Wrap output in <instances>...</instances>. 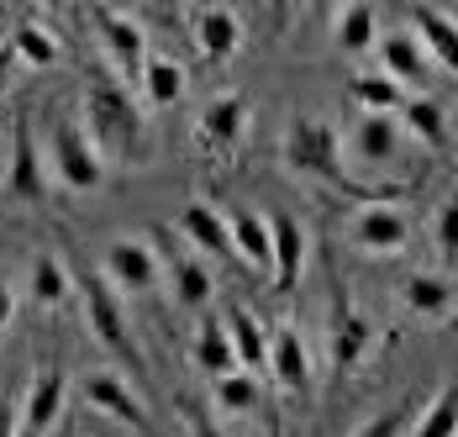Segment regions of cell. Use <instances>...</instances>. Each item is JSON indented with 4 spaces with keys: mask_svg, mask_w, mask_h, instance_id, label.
I'll use <instances>...</instances> for the list:
<instances>
[{
    "mask_svg": "<svg viewBox=\"0 0 458 437\" xmlns=\"http://www.w3.org/2000/svg\"><path fill=\"white\" fill-rule=\"evenodd\" d=\"M406 422H411V411H406V406H395V411H379L374 422H364L353 437H401V433H406Z\"/></svg>",
    "mask_w": 458,
    "mask_h": 437,
    "instance_id": "34",
    "label": "cell"
},
{
    "mask_svg": "<svg viewBox=\"0 0 458 437\" xmlns=\"http://www.w3.org/2000/svg\"><path fill=\"white\" fill-rule=\"evenodd\" d=\"M58 437H80L74 433V422H58Z\"/></svg>",
    "mask_w": 458,
    "mask_h": 437,
    "instance_id": "39",
    "label": "cell"
},
{
    "mask_svg": "<svg viewBox=\"0 0 458 437\" xmlns=\"http://www.w3.org/2000/svg\"><path fill=\"white\" fill-rule=\"evenodd\" d=\"M411 27H416V43L427 47L443 69L458 74V21L437 5H411Z\"/></svg>",
    "mask_w": 458,
    "mask_h": 437,
    "instance_id": "21",
    "label": "cell"
},
{
    "mask_svg": "<svg viewBox=\"0 0 458 437\" xmlns=\"http://www.w3.org/2000/svg\"><path fill=\"white\" fill-rule=\"evenodd\" d=\"M85 400H90L95 411H106V416H116V422H127V427H138V433H153L148 406L138 400L132 380H122V374H111V369L85 374Z\"/></svg>",
    "mask_w": 458,
    "mask_h": 437,
    "instance_id": "13",
    "label": "cell"
},
{
    "mask_svg": "<svg viewBox=\"0 0 458 437\" xmlns=\"http://www.w3.org/2000/svg\"><path fill=\"white\" fill-rule=\"evenodd\" d=\"M180 232L200 248V253H216V259H237V248H232V221L216 211V206H206V201H184L180 211Z\"/></svg>",
    "mask_w": 458,
    "mask_h": 437,
    "instance_id": "17",
    "label": "cell"
},
{
    "mask_svg": "<svg viewBox=\"0 0 458 437\" xmlns=\"http://www.w3.org/2000/svg\"><path fill=\"white\" fill-rule=\"evenodd\" d=\"M90 21H95V38L106 47V58H111V74L127 90L142 85V69H148V32H142L127 11H111V5H90Z\"/></svg>",
    "mask_w": 458,
    "mask_h": 437,
    "instance_id": "6",
    "label": "cell"
},
{
    "mask_svg": "<svg viewBox=\"0 0 458 437\" xmlns=\"http://www.w3.org/2000/svg\"><path fill=\"white\" fill-rule=\"evenodd\" d=\"M190 27H195V47L211 58V64H227L242 53V16L232 11V5H200V11H190Z\"/></svg>",
    "mask_w": 458,
    "mask_h": 437,
    "instance_id": "14",
    "label": "cell"
},
{
    "mask_svg": "<svg viewBox=\"0 0 458 437\" xmlns=\"http://www.w3.org/2000/svg\"><path fill=\"white\" fill-rule=\"evenodd\" d=\"M416 437H458V380H448V390H437V400L421 411Z\"/></svg>",
    "mask_w": 458,
    "mask_h": 437,
    "instance_id": "31",
    "label": "cell"
},
{
    "mask_svg": "<svg viewBox=\"0 0 458 437\" xmlns=\"http://www.w3.org/2000/svg\"><path fill=\"white\" fill-rule=\"evenodd\" d=\"M222 327H227L232 348H237V369H248L253 380L269 374V332H264V321L248 306H227V321Z\"/></svg>",
    "mask_w": 458,
    "mask_h": 437,
    "instance_id": "18",
    "label": "cell"
},
{
    "mask_svg": "<svg viewBox=\"0 0 458 437\" xmlns=\"http://www.w3.org/2000/svg\"><path fill=\"white\" fill-rule=\"evenodd\" d=\"M142 100L148 106H158V111H169V106H180L184 100V69L174 58H164V53H148V69H142Z\"/></svg>",
    "mask_w": 458,
    "mask_h": 437,
    "instance_id": "24",
    "label": "cell"
},
{
    "mask_svg": "<svg viewBox=\"0 0 458 437\" xmlns=\"http://www.w3.org/2000/svg\"><path fill=\"white\" fill-rule=\"evenodd\" d=\"M248 137V100L227 90V95H211L195 116V142L211 153V159H232Z\"/></svg>",
    "mask_w": 458,
    "mask_h": 437,
    "instance_id": "9",
    "label": "cell"
},
{
    "mask_svg": "<svg viewBox=\"0 0 458 437\" xmlns=\"http://www.w3.org/2000/svg\"><path fill=\"white\" fill-rule=\"evenodd\" d=\"M337 47L343 53H353V58H364L369 47L379 43V16H374V5L369 0H353V5H343L337 11Z\"/></svg>",
    "mask_w": 458,
    "mask_h": 437,
    "instance_id": "25",
    "label": "cell"
},
{
    "mask_svg": "<svg viewBox=\"0 0 458 437\" xmlns=\"http://www.w3.org/2000/svg\"><path fill=\"white\" fill-rule=\"evenodd\" d=\"M11 316H16V290H11V285L0 279V332L11 327Z\"/></svg>",
    "mask_w": 458,
    "mask_h": 437,
    "instance_id": "37",
    "label": "cell"
},
{
    "mask_svg": "<svg viewBox=\"0 0 458 437\" xmlns=\"http://www.w3.org/2000/svg\"><path fill=\"white\" fill-rule=\"evenodd\" d=\"M11 47H16V64H38V69H53L58 64V38L47 32L43 21H21L16 32H11Z\"/></svg>",
    "mask_w": 458,
    "mask_h": 437,
    "instance_id": "30",
    "label": "cell"
},
{
    "mask_svg": "<svg viewBox=\"0 0 458 437\" xmlns=\"http://www.w3.org/2000/svg\"><path fill=\"white\" fill-rule=\"evenodd\" d=\"M100 279H106L116 296H148V290H158L164 263L153 253V243H142V237H116V243H106V253H100Z\"/></svg>",
    "mask_w": 458,
    "mask_h": 437,
    "instance_id": "7",
    "label": "cell"
},
{
    "mask_svg": "<svg viewBox=\"0 0 458 437\" xmlns=\"http://www.w3.org/2000/svg\"><path fill=\"white\" fill-rule=\"evenodd\" d=\"M27 296L38 301V306H64L69 301V269L53 259V253H38L32 259V269H27Z\"/></svg>",
    "mask_w": 458,
    "mask_h": 437,
    "instance_id": "29",
    "label": "cell"
},
{
    "mask_svg": "<svg viewBox=\"0 0 458 437\" xmlns=\"http://www.w3.org/2000/svg\"><path fill=\"white\" fill-rule=\"evenodd\" d=\"M284 164L306 179L353 190L348 159H343V132L332 127L327 116H317V111H295V116H290V127H284ZM353 195H359V190H353Z\"/></svg>",
    "mask_w": 458,
    "mask_h": 437,
    "instance_id": "2",
    "label": "cell"
},
{
    "mask_svg": "<svg viewBox=\"0 0 458 437\" xmlns=\"http://www.w3.org/2000/svg\"><path fill=\"white\" fill-rule=\"evenodd\" d=\"M169 290L184 311H206L211 296H216V274L206 259H174L169 263Z\"/></svg>",
    "mask_w": 458,
    "mask_h": 437,
    "instance_id": "23",
    "label": "cell"
},
{
    "mask_svg": "<svg viewBox=\"0 0 458 437\" xmlns=\"http://www.w3.org/2000/svg\"><path fill=\"white\" fill-rule=\"evenodd\" d=\"M406 306L421 316V321H448L454 316V285L443 274H411L406 279Z\"/></svg>",
    "mask_w": 458,
    "mask_h": 437,
    "instance_id": "27",
    "label": "cell"
},
{
    "mask_svg": "<svg viewBox=\"0 0 458 437\" xmlns=\"http://www.w3.org/2000/svg\"><path fill=\"white\" fill-rule=\"evenodd\" d=\"M64 369H38L32 374V385H27V400H21V427L32 437H43V433H53L58 422H64Z\"/></svg>",
    "mask_w": 458,
    "mask_h": 437,
    "instance_id": "15",
    "label": "cell"
},
{
    "mask_svg": "<svg viewBox=\"0 0 458 437\" xmlns=\"http://www.w3.org/2000/svg\"><path fill=\"white\" fill-rule=\"evenodd\" d=\"M85 137L100 159H142V111L111 69H90L85 80Z\"/></svg>",
    "mask_w": 458,
    "mask_h": 437,
    "instance_id": "1",
    "label": "cell"
},
{
    "mask_svg": "<svg viewBox=\"0 0 458 437\" xmlns=\"http://www.w3.org/2000/svg\"><path fill=\"white\" fill-rule=\"evenodd\" d=\"M369 343H374L369 316L353 306L348 290H337V301H332V369H337V374L359 369V358L369 353Z\"/></svg>",
    "mask_w": 458,
    "mask_h": 437,
    "instance_id": "11",
    "label": "cell"
},
{
    "mask_svg": "<svg viewBox=\"0 0 458 437\" xmlns=\"http://www.w3.org/2000/svg\"><path fill=\"white\" fill-rule=\"evenodd\" d=\"M259 400H264V390H259V380H253L248 369H232L227 380H216V406H222V411H232V416L259 411Z\"/></svg>",
    "mask_w": 458,
    "mask_h": 437,
    "instance_id": "32",
    "label": "cell"
},
{
    "mask_svg": "<svg viewBox=\"0 0 458 437\" xmlns=\"http://www.w3.org/2000/svg\"><path fill=\"white\" fill-rule=\"evenodd\" d=\"M190 358H195L200 374L227 380L232 369H237V348H232L227 327H222V321H200V327H195V343H190Z\"/></svg>",
    "mask_w": 458,
    "mask_h": 437,
    "instance_id": "22",
    "label": "cell"
},
{
    "mask_svg": "<svg viewBox=\"0 0 458 437\" xmlns=\"http://www.w3.org/2000/svg\"><path fill=\"white\" fill-rule=\"evenodd\" d=\"M11 69H16V47L0 43V95H5V85H11Z\"/></svg>",
    "mask_w": 458,
    "mask_h": 437,
    "instance_id": "38",
    "label": "cell"
},
{
    "mask_svg": "<svg viewBox=\"0 0 458 437\" xmlns=\"http://www.w3.org/2000/svg\"><path fill=\"white\" fill-rule=\"evenodd\" d=\"M5 190H11V201H27V206H38V201L47 195L43 153H38V137H32V122H27V116L11 127V169H5Z\"/></svg>",
    "mask_w": 458,
    "mask_h": 437,
    "instance_id": "10",
    "label": "cell"
},
{
    "mask_svg": "<svg viewBox=\"0 0 458 437\" xmlns=\"http://www.w3.org/2000/svg\"><path fill=\"white\" fill-rule=\"evenodd\" d=\"M232 248H237V263H248L253 274H269L275 269V232H269V217L259 211H232Z\"/></svg>",
    "mask_w": 458,
    "mask_h": 437,
    "instance_id": "19",
    "label": "cell"
},
{
    "mask_svg": "<svg viewBox=\"0 0 458 437\" xmlns=\"http://www.w3.org/2000/svg\"><path fill=\"white\" fill-rule=\"evenodd\" d=\"M80 296H85V327H90V338L132 374V385H142V380H148V358H142L138 343H132L122 296H116L100 274H85V279H80Z\"/></svg>",
    "mask_w": 458,
    "mask_h": 437,
    "instance_id": "3",
    "label": "cell"
},
{
    "mask_svg": "<svg viewBox=\"0 0 458 437\" xmlns=\"http://www.w3.org/2000/svg\"><path fill=\"white\" fill-rule=\"evenodd\" d=\"M348 90H353V100L364 106L369 116H395V111L411 100L406 90L390 80V74H374V69H359V74L348 80Z\"/></svg>",
    "mask_w": 458,
    "mask_h": 437,
    "instance_id": "26",
    "label": "cell"
},
{
    "mask_svg": "<svg viewBox=\"0 0 458 437\" xmlns=\"http://www.w3.org/2000/svg\"><path fill=\"white\" fill-rule=\"evenodd\" d=\"M184 427H190V437H227L206 411H200V406H195V400H184Z\"/></svg>",
    "mask_w": 458,
    "mask_h": 437,
    "instance_id": "35",
    "label": "cell"
},
{
    "mask_svg": "<svg viewBox=\"0 0 458 437\" xmlns=\"http://www.w3.org/2000/svg\"><path fill=\"white\" fill-rule=\"evenodd\" d=\"M47 169L64 190H80V195H95L106 184V159L85 137V122H74V116L47 122Z\"/></svg>",
    "mask_w": 458,
    "mask_h": 437,
    "instance_id": "4",
    "label": "cell"
},
{
    "mask_svg": "<svg viewBox=\"0 0 458 437\" xmlns=\"http://www.w3.org/2000/svg\"><path fill=\"white\" fill-rule=\"evenodd\" d=\"M343 159L359 164L364 175H390L406 164V127L395 116H359L353 127L343 132Z\"/></svg>",
    "mask_w": 458,
    "mask_h": 437,
    "instance_id": "5",
    "label": "cell"
},
{
    "mask_svg": "<svg viewBox=\"0 0 458 437\" xmlns=\"http://www.w3.org/2000/svg\"><path fill=\"white\" fill-rule=\"evenodd\" d=\"M269 380L295 395L311 390V348H306V332L290 327V321L269 332Z\"/></svg>",
    "mask_w": 458,
    "mask_h": 437,
    "instance_id": "12",
    "label": "cell"
},
{
    "mask_svg": "<svg viewBox=\"0 0 458 437\" xmlns=\"http://www.w3.org/2000/svg\"><path fill=\"white\" fill-rule=\"evenodd\" d=\"M374 47H379V64H385V74H390L401 90H427V85H432L427 47L416 43V32H385Z\"/></svg>",
    "mask_w": 458,
    "mask_h": 437,
    "instance_id": "16",
    "label": "cell"
},
{
    "mask_svg": "<svg viewBox=\"0 0 458 437\" xmlns=\"http://www.w3.org/2000/svg\"><path fill=\"white\" fill-rule=\"evenodd\" d=\"M401 127H406V137H421L427 148H443L448 142V116H443V106L432 95H411L401 106Z\"/></svg>",
    "mask_w": 458,
    "mask_h": 437,
    "instance_id": "28",
    "label": "cell"
},
{
    "mask_svg": "<svg viewBox=\"0 0 458 437\" xmlns=\"http://www.w3.org/2000/svg\"><path fill=\"white\" fill-rule=\"evenodd\" d=\"M348 243L364 248V253H374V259H395V253L411 243V221H406L401 206H390V201H369V206H359L353 221H348Z\"/></svg>",
    "mask_w": 458,
    "mask_h": 437,
    "instance_id": "8",
    "label": "cell"
},
{
    "mask_svg": "<svg viewBox=\"0 0 458 437\" xmlns=\"http://www.w3.org/2000/svg\"><path fill=\"white\" fill-rule=\"evenodd\" d=\"M21 433V400L16 395H0V437Z\"/></svg>",
    "mask_w": 458,
    "mask_h": 437,
    "instance_id": "36",
    "label": "cell"
},
{
    "mask_svg": "<svg viewBox=\"0 0 458 437\" xmlns=\"http://www.w3.org/2000/svg\"><path fill=\"white\" fill-rule=\"evenodd\" d=\"M269 232H275V296H290L301 269H306V232L295 217H269Z\"/></svg>",
    "mask_w": 458,
    "mask_h": 437,
    "instance_id": "20",
    "label": "cell"
},
{
    "mask_svg": "<svg viewBox=\"0 0 458 437\" xmlns=\"http://www.w3.org/2000/svg\"><path fill=\"white\" fill-rule=\"evenodd\" d=\"M432 232H437V253L448 263H458V195L437 206V227H432Z\"/></svg>",
    "mask_w": 458,
    "mask_h": 437,
    "instance_id": "33",
    "label": "cell"
}]
</instances>
